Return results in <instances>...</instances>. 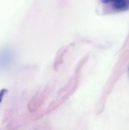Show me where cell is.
Here are the masks:
<instances>
[{"mask_svg": "<svg viewBox=\"0 0 129 130\" xmlns=\"http://www.w3.org/2000/svg\"><path fill=\"white\" fill-rule=\"evenodd\" d=\"M6 92H7V90H6V89H3V90H1L0 91V103L2 101L4 95H5V94Z\"/></svg>", "mask_w": 129, "mask_h": 130, "instance_id": "7a4b0ae2", "label": "cell"}, {"mask_svg": "<svg viewBox=\"0 0 129 130\" xmlns=\"http://www.w3.org/2000/svg\"><path fill=\"white\" fill-rule=\"evenodd\" d=\"M105 3H111L114 8L117 10H123L129 6V0H102Z\"/></svg>", "mask_w": 129, "mask_h": 130, "instance_id": "6da1fadb", "label": "cell"}]
</instances>
